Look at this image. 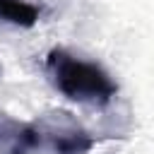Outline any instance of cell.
Returning <instances> with one entry per match:
<instances>
[{"mask_svg": "<svg viewBox=\"0 0 154 154\" xmlns=\"http://www.w3.org/2000/svg\"><path fill=\"white\" fill-rule=\"evenodd\" d=\"M41 7L26 2V0H0V19L22 29H29L38 22Z\"/></svg>", "mask_w": 154, "mask_h": 154, "instance_id": "277c9868", "label": "cell"}, {"mask_svg": "<svg viewBox=\"0 0 154 154\" xmlns=\"http://www.w3.org/2000/svg\"><path fill=\"white\" fill-rule=\"evenodd\" d=\"M41 149V132L36 120H17L0 113V154H36Z\"/></svg>", "mask_w": 154, "mask_h": 154, "instance_id": "3957f363", "label": "cell"}, {"mask_svg": "<svg viewBox=\"0 0 154 154\" xmlns=\"http://www.w3.org/2000/svg\"><path fill=\"white\" fill-rule=\"evenodd\" d=\"M46 72L53 87L77 103L106 106L118 94V84L101 65L82 60L65 48H53L46 55Z\"/></svg>", "mask_w": 154, "mask_h": 154, "instance_id": "6da1fadb", "label": "cell"}, {"mask_svg": "<svg viewBox=\"0 0 154 154\" xmlns=\"http://www.w3.org/2000/svg\"><path fill=\"white\" fill-rule=\"evenodd\" d=\"M36 125L41 132V147L51 154H89L96 144V137L87 132L67 111L43 113Z\"/></svg>", "mask_w": 154, "mask_h": 154, "instance_id": "7a4b0ae2", "label": "cell"}]
</instances>
